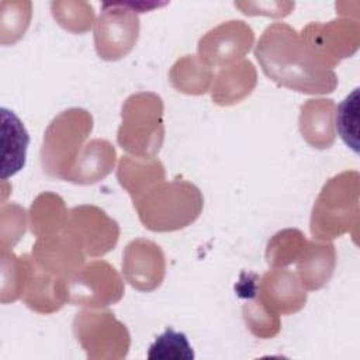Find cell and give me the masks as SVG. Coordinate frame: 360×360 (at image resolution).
I'll use <instances>...</instances> for the list:
<instances>
[{
  "mask_svg": "<svg viewBox=\"0 0 360 360\" xmlns=\"http://www.w3.org/2000/svg\"><path fill=\"white\" fill-rule=\"evenodd\" d=\"M72 329L89 360H120L128 354L129 332L111 311L83 309L76 314Z\"/></svg>",
  "mask_w": 360,
  "mask_h": 360,
  "instance_id": "7",
  "label": "cell"
},
{
  "mask_svg": "<svg viewBox=\"0 0 360 360\" xmlns=\"http://www.w3.org/2000/svg\"><path fill=\"white\" fill-rule=\"evenodd\" d=\"M257 84L253 63L242 59L231 66L221 68L211 86V98L218 105H232L248 97Z\"/></svg>",
  "mask_w": 360,
  "mask_h": 360,
  "instance_id": "19",
  "label": "cell"
},
{
  "mask_svg": "<svg viewBox=\"0 0 360 360\" xmlns=\"http://www.w3.org/2000/svg\"><path fill=\"white\" fill-rule=\"evenodd\" d=\"M146 357L149 360H193L194 352L187 336L169 326L149 346Z\"/></svg>",
  "mask_w": 360,
  "mask_h": 360,
  "instance_id": "29",
  "label": "cell"
},
{
  "mask_svg": "<svg viewBox=\"0 0 360 360\" xmlns=\"http://www.w3.org/2000/svg\"><path fill=\"white\" fill-rule=\"evenodd\" d=\"M1 180L18 173L27 160L28 132L21 120L8 108L1 107Z\"/></svg>",
  "mask_w": 360,
  "mask_h": 360,
  "instance_id": "20",
  "label": "cell"
},
{
  "mask_svg": "<svg viewBox=\"0 0 360 360\" xmlns=\"http://www.w3.org/2000/svg\"><path fill=\"white\" fill-rule=\"evenodd\" d=\"M359 173L342 172L329 179L316 197L309 228L318 240H332L359 225Z\"/></svg>",
  "mask_w": 360,
  "mask_h": 360,
  "instance_id": "3",
  "label": "cell"
},
{
  "mask_svg": "<svg viewBox=\"0 0 360 360\" xmlns=\"http://www.w3.org/2000/svg\"><path fill=\"white\" fill-rule=\"evenodd\" d=\"M294 6V1H235V7L240 8L246 15L285 17L292 11Z\"/></svg>",
  "mask_w": 360,
  "mask_h": 360,
  "instance_id": "32",
  "label": "cell"
},
{
  "mask_svg": "<svg viewBox=\"0 0 360 360\" xmlns=\"http://www.w3.org/2000/svg\"><path fill=\"white\" fill-rule=\"evenodd\" d=\"M158 3L111 1L103 3L94 22V46L104 60H118L127 56L139 37L138 13L153 10Z\"/></svg>",
  "mask_w": 360,
  "mask_h": 360,
  "instance_id": "6",
  "label": "cell"
},
{
  "mask_svg": "<svg viewBox=\"0 0 360 360\" xmlns=\"http://www.w3.org/2000/svg\"><path fill=\"white\" fill-rule=\"evenodd\" d=\"M70 224L80 238L84 253L91 257L105 255L118 242V224L96 205L73 207Z\"/></svg>",
  "mask_w": 360,
  "mask_h": 360,
  "instance_id": "13",
  "label": "cell"
},
{
  "mask_svg": "<svg viewBox=\"0 0 360 360\" xmlns=\"http://www.w3.org/2000/svg\"><path fill=\"white\" fill-rule=\"evenodd\" d=\"M169 80L177 91L198 96L205 94L211 89L214 72L198 55H184L172 66Z\"/></svg>",
  "mask_w": 360,
  "mask_h": 360,
  "instance_id": "22",
  "label": "cell"
},
{
  "mask_svg": "<svg viewBox=\"0 0 360 360\" xmlns=\"http://www.w3.org/2000/svg\"><path fill=\"white\" fill-rule=\"evenodd\" d=\"M91 129L93 117L84 108L73 107L56 115L44 134L39 152L42 170L49 177L66 180Z\"/></svg>",
  "mask_w": 360,
  "mask_h": 360,
  "instance_id": "5",
  "label": "cell"
},
{
  "mask_svg": "<svg viewBox=\"0 0 360 360\" xmlns=\"http://www.w3.org/2000/svg\"><path fill=\"white\" fill-rule=\"evenodd\" d=\"M84 255L80 238L70 224V217L65 228L37 238L31 252L37 266L63 278L70 277L83 267Z\"/></svg>",
  "mask_w": 360,
  "mask_h": 360,
  "instance_id": "10",
  "label": "cell"
},
{
  "mask_svg": "<svg viewBox=\"0 0 360 360\" xmlns=\"http://www.w3.org/2000/svg\"><path fill=\"white\" fill-rule=\"evenodd\" d=\"M124 295V281L104 260H93L66 278V298L72 305L98 309L118 302Z\"/></svg>",
  "mask_w": 360,
  "mask_h": 360,
  "instance_id": "8",
  "label": "cell"
},
{
  "mask_svg": "<svg viewBox=\"0 0 360 360\" xmlns=\"http://www.w3.org/2000/svg\"><path fill=\"white\" fill-rule=\"evenodd\" d=\"M27 225L25 210L14 202H3L1 205V221H0V236L1 248H13L24 235Z\"/></svg>",
  "mask_w": 360,
  "mask_h": 360,
  "instance_id": "31",
  "label": "cell"
},
{
  "mask_svg": "<svg viewBox=\"0 0 360 360\" xmlns=\"http://www.w3.org/2000/svg\"><path fill=\"white\" fill-rule=\"evenodd\" d=\"M297 277L305 290H319L330 280L335 264L336 250L329 240H307L302 252L295 260Z\"/></svg>",
  "mask_w": 360,
  "mask_h": 360,
  "instance_id": "17",
  "label": "cell"
},
{
  "mask_svg": "<svg viewBox=\"0 0 360 360\" xmlns=\"http://www.w3.org/2000/svg\"><path fill=\"white\" fill-rule=\"evenodd\" d=\"M255 44L253 30L242 20L221 22L198 41V58L208 66H231L250 51Z\"/></svg>",
  "mask_w": 360,
  "mask_h": 360,
  "instance_id": "11",
  "label": "cell"
},
{
  "mask_svg": "<svg viewBox=\"0 0 360 360\" xmlns=\"http://www.w3.org/2000/svg\"><path fill=\"white\" fill-rule=\"evenodd\" d=\"M256 291L245 297L246 302L242 307L243 319L248 329L255 336L262 339H271L280 330V318L257 297Z\"/></svg>",
  "mask_w": 360,
  "mask_h": 360,
  "instance_id": "26",
  "label": "cell"
},
{
  "mask_svg": "<svg viewBox=\"0 0 360 360\" xmlns=\"http://www.w3.org/2000/svg\"><path fill=\"white\" fill-rule=\"evenodd\" d=\"M117 160L115 148L107 139H91L86 142L76 159L66 181L75 184H94L108 176Z\"/></svg>",
  "mask_w": 360,
  "mask_h": 360,
  "instance_id": "18",
  "label": "cell"
},
{
  "mask_svg": "<svg viewBox=\"0 0 360 360\" xmlns=\"http://www.w3.org/2000/svg\"><path fill=\"white\" fill-rule=\"evenodd\" d=\"M122 274L138 291L156 290L166 274L165 253L158 243L149 239L131 240L122 253Z\"/></svg>",
  "mask_w": 360,
  "mask_h": 360,
  "instance_id": "12",
  "label": "cell"
},
{
  "mask_svg": "<svg viewBox=\"0 0 360 360\" xmlns=\"http://www.w3.org/2000/svg\"><path fill=\"white\" fill-rule=\"evenodd\" d=\"M300 35L316 59L330 69L340 59L352 56L360 44L359 22L349 17L329 22H311L302 28Z\"/></svg>",
  "mask_w": 360,
  "mask_h": 360,
  "instance_id": "9",
  "label": "cell"
},
{
  "mask_svg": "<svg viewBox=\"0 0 360 360\" xmlns=\"http://www.w3.org/2000/svg\"><path fill=\"white\" fill-rule=\"evenodd\" d=\"M335 110L332 98H311L301 105L300 132L304 141L315 149H328L333 145Z\"/></svg>",
  "mask_w": 360,
  "mask_h": 360,
  "instance_id": "16",
  "label": "cell"
},
{
  "mask_svg": "<svg viewBox=\"0 0 360 360\" xmlns=\"http://www.w3.org/2000/svg\"><path fill=\"white\" fill-rule=\"evenodd\" d=\"M25 284V264L10 248H1V302L8 304L21 298Z\"/></svg>",
  "mask_w": 360,
  "mask_h": 360,
  "instance_id": "28",
  "label": "cell"
},
{
  "mask_svg": "<svg viewBox=\"0 0 360 360\" xmlns=\"http://www.w3.org/2000/svg\"><path fill=\"white\" fill-rule=\"evenodd\" d=\"M118 183L131 198H136L166 179L165 166L156 158L122 156L117 167Z\"/></svg>",
  "mask_w": 360,
  "mask_h": 360,
  "instance_id": "21",
  "label": "cell"
},
{
  "mask_svg": "<svg viewBox=\"0 0 360 360\" xmlns=\"http://www.w3.org/2000/svg\"><path fill=\"white\" fill-rule=\"evenodd\" d=\"M359 87H356L336 110L339 136L354 153H359Z\"/></svg>",
  "mask_w": 360,
  "mask_h": 360,
  "instance_id": "30",
  "label": "cell"
},
{
  "mask_svg": "<svg viewBox=\"0 0 360 360\" xmlns=\"http://www.w3.org/2000/svg\"><path fill=\"white\" fill-rule=\"evenodd\" d=\"M51 11L55 21L73 34L87 32L96 22L93 7L86 1H52Z\"/></svg>",
  "mask_w": 360,
  "mask_h": 360,
  "instance_id": "27",
  "label": "cell"
},
{
  "mask_svg": "<svg viewBox=\"0 0 360 360\" xmlns=\"http://www.w3.org/2000/svg\"><path fill=\"white\" fill-rule=\"evenodd\" d=\"M142 225L152 232H173L193 224L201 214L204 198L200 188L181 179L160 181L132 200Z\"/></svg>",
  "mask_w": 360,
  "mask_h": 360,
  "instance_id": "2",
  "label": "cell"
},
{
  "mask_svg": "<svg viewBox=\"0 0 360 360\" xmlns=\"http://www.w3.org/2000/svg\"><path fill=\"white\" fill-rule=\"evenodd\" d=\"M32 3L22 1H1L0 14V42L1 45H13L20 41L31 21Z\"/></svg>",
  "mask_w": 360,
  "mask_h": 360,
  "instance_id": "24",
  "label": "cell"
},
{
  "mask_svg": "<svg viewBox=\"0 0 360 360\" xmlns=\"http://www.w3.org/2000/svg\"><path fill=\"white\" fill-rule=\"evenodd\" d=\"M163 100L152 91L131 94L121 107L117 143L131 156L156 158L165 139Z\"/></svg>",
  "mask_w": 360,
  "mask_h": 360,
  "instance_id": "4",
  "label": "cell"
},
{
  "mask_svg": "<svg viewBox=\"0 0 360 360\" xmlns=\"http://www.w3.org/2000/svg\"><path fill=\"white\" fill-rule=\"evenodd\" d=\"M21 257L25 264V284L21 295L24 304L39 314L59 311L68 302L66 278L45 271L30 255Z\"/></svg>",
  "mask_w": 360,
  "mask_h": 360,
  "instance_id": "14",
  "label": "cell"
},
{
  "mask_svg": "<svg viewBox=\"0 0 360 360\" xmlns=\"http://www.w3.org/2000/svg\"><path fill=\"white\" fill-rule=\"evenodd\" d=\"M69 212L65 201L58 194L51 191L39 194L30 208L32 233L39 238L65 228L69 224Z\"/></svg>",
  "mask_w": 360,
  "mask_h": 360,
  "instance_id": "23",
  "label": "cell"
},
{
  "mask_svg": "<svg viewBox=\"0 0 360 360\" xmlns=\"http://www.w3.org/2000/svg\"><path fill=\"white\" fill-rule=\"evenodd\" d=\"M307 239L298 229H284L277 232L267 243L266 262L271 269L285 267L297 260Z\"/></svg>",
  "mask_w": 360,
  "mask_h": 360,
  "instance_id": "25",
  "label": "cell"
},
{
  "mask_svg": "<svg viewBox=\"0 0 360 360\" xmlns=\"http://www.w3.org/2000/svg\"><path fill=\"white\" fill-rule=\"evenodd\" d=\"M255 56L264 75L278 86L307 94L332 93L338 86L333 69L321 63L301 35L285 22L266 27Z\"/></svg>",
  "mask_w": 360,
  "mask_h": 360,
  "instance_id": "1",
  "label": "cell"
},
{
  "mask_svg": "<svg viewBox=\"0 0 360 360\" xmlns=\"http://www.w3.org/2000/svg\"><path fill=\"white\" fill-rule=\"evenodd\" d=\"M257 297L277 315H290L304 308L307 290L297 274L278 267L263 274L257 284Z\"/></svg>",
  "mask_w": 360,
  "mask_h": 360,
  "instance_id": "15",
  "label": "cell"
}]
</instances>
